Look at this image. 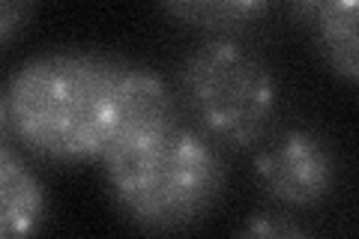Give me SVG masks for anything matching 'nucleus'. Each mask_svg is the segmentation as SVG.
I'll list each match as a JSON object with an SVG mask.
<instances>
[{"mask_svg": "<svg viewBox=\"0 0 359 239\" xmlns=\"http://www.w3.org/2000/svg\"><path fill=\"white\" fill-rule=\"evenodd\" d=\"M120 57L63 48L25 60L4 90L15 138L57 165L102 162Z\"/></svg>", "mask_w": 359, "mask_h": 239, "instance_id": "nucleus-1", "label": "nucleus"}, {"mask_svg": "<svg viewBox=\"0 0 359 239\" xmlns=\"http://www.w3.org/2000/svg\"><path fill=\"white\" fill-rule=\"evenodd\" d=\"M111 200L126 219L147 233H183L216 207L228 168L192 126L177 123L150 144L102 162Z\"/></svg>", "mask_w": 359, "mask_h": 239, "instance_id": "nucleus-2", "label": "nucleus"}, {"mask_svg": "<svg viewBox=\"0 0 359 239\" xmlns=\"http://www.w3.org/2000/svg\"><path fill=\"white\" fill-rule=\"evenodd\" d=\"M180 99L192 129L216 150H252L278 114V84L269 63L249 45L212 36L183 57Z\"/></svg>", "mask_w": 359, "mask_h": 239, "instance_id": "nucleus-3", "label": "nucleus"}, {"mask_svg": "<svg viewBox=\"0 0 359 239\" xmlns=\"http://www.w3.org/2000/svg\"><path fill=\"white\" fill-rule=\"evenodd\" d=\"M252 177L257 189L285 212L311 210L332 195L339 162L320 132L290 126L255 153Z\"/></svg>", "mask_w": 359, "mask_h": 239, "instance_id": "nucleus-4", "label": "nucleus"}, {"mask_svg": "<svg viewBox=\"0 0 359 239\" xmlns=\"http://www.w3.org/2000/svg\"><path fill=\"white\" fill-rule=\"evenodd\" d=\"M177 123H183L177 96L165 84V78L141 63L120 60L114 90H111V129L102 162L141 144H150L168 129H174Z\"/></svg>", "mask_w": 359, "mask_h": 239, "instance_id": "nucleus-5", "label": "nucleus"}, {"mask_svg": "<svg viewBox=\"0 0 359 239\" xmlns=\"http://www.w3.org/2000/svg\"><path fill=\"white\" fill-rule=\"evenodd\" d=\"M297 25L309 36L311 48L330 69L344 78L347 84L356 81L359 60H356V15L359 6L353 0H306L290 6Z\"/></svg>", "mask_w": 359, "mask_h": 239, "instance_id": "nucleus-6", "label": "nucleus"}, {"mask_svg": "<svg viewBox=\"0 0 359 239\" xmlns=\"http://www.w3.org/2000/svg\"><path fill=\"white\" fill-rule=\"evenodd\" d=\"M48 219L39 174L0 141V239H36Z\"/></svg>", "mask_w": 359, "mask_h": 239, "instance_id": "nucleus-7", "label": "nucleus"}, {"mask_svg": "<svg viewBox=\"0 0 359 239\" xmlns=\"http://www.w3.org/2000/svg\"><path fill=\"white\" fill-rule=\"evenodd\" d=\"M162 13L177 18L186 27L204 30L207 39H237V33L266 18L269 4H264V0H186V4H165Z\"/></svg>", "mask_w": 359, "mask_h": 239, "instance_id": "nucleus-8", "label": "nucleus"}, {"mask_svg": "<svg viewBox=\"0 0 359 239\" xmlns=\"http://www.w3.org/2000/svg\"><path fill=\"white\" fill-rule=\"evenodd\" d=\"M233 239H318V236L282 210H261V212H252L240 224Z\"/></svg>", "mask_w": 359, "mask_h": 239, "instance_id": "nucleus-9", "label": "nucleus"}, {"mask_svg": "<svg viewBox=\"0 0 359 239\" xmlns=\"http://www.w3.org/2000/svg\"><path fill=\"white\" fill-rule=\"evenodd\" d=\"M33 15L30 4H13V0H0V42H9L18 30L27 27Z\"/></svg>", "mask_w": 359, "mask_h": 239, "instance_id": "nucleus-10", "label": "nucleus"}, {"mask_svg": "<svg viewBox=\"0 0 359 239\" xmlns=\"http://www.w3.org/2000/svg\"><path fill=\"white\" fill-rule=\"evenodd\" d=\"M6 129H9V117H6V96H4V90H0V141H4Z\"/></svg>", "mask_w": 359, "mask_h": 239, "instance_id": "nucleus-11", "label": "nucleus"}]
</instances>
